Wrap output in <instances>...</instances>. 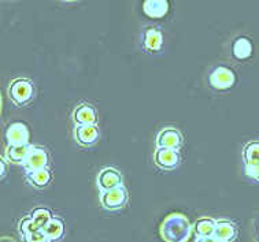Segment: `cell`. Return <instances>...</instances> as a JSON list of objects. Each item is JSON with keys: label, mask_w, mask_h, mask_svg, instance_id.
I'll return each mask as SVG.
<instances>
[{"label": "cell", "mask_w": 259, "mask_h": 242, "mask_svg": "<svg viewBox=\"0 0 259 242\" xmlns=\"http://www.w3.org/2000/svg\"><path fill=\"white\" fill-rule=\"evenodd\" d=\"M0 174H2V178H5L6 177V171H7V166H6V162L5 160H2L0 162Z\"/></svg>", "instance_id": "obj_23"}, {"label": "cell", "mask_w": 259, "mask_h": 242, "mask_svg": "<svg viewBox=\"0 0 259 242\" xmlns=\"http://www.w3.org/2000/svg\"><path fill=\"white\" fill-rule=\"evenodd\" d=\"M160 233L166 242H187L191 234V224L185 216L173 214L165 219Z\"/></svg>", "instance_id": "obj_1"}, {"label": "cell", "mask_w": 259, "mask_h": 242, "mask_svg": "<svg viewBox=\"0 0 259 242\" xmlns=\"http://www.w3.org/2000/svg\"><path fill=\"white\" fill-rule=\"evenodd\" d=\"M6 138H7L9 145H28V127L24 123H21V122H15V123L9 126V129L6 131Z\"/></svg>", "instance_id": "obj_10"}, {"label": "cell", "mask_w": 259, "mask_h": 242, "mask_svg": "<svg viewBox=\"0 0 259 242\" xmlns=\"http://www.w3.org/2000/svg\"><path fill=\"white\" fill-rule=\"evenodd\" d=\"M122 186V175L115 168L106 167L98 175V187L100 191H107Z\"/></svg>", "instance_id": "obj_6"}, {"label": "cell", "mask_w": 259, "mask_h": 242, "mask_svg": "<svg viewBox=\"0 0 259 242\" xmlns=\"http://www.w3.org/2000/svg\"><path fill=\"white\" fill-rule=\"evenodd\" d=\"M163 44L162 33L156 29H147L143 38V47L148 52H159Z\"/></svg>", "instance_id": "obj_16"}, {"label": "cell", "mask_w": 259, "mask_h": 242, "mask_svg": "<svg viewBox=\"0 0 259 242\" xmlns=\"http://www.w3.org/2000/svg\"><path fill=\"white\" fill-rule=\"evenodd\" d=\"M196 242H220L217 238L214 237H208V238H198V241Z\"/></svg>", "instance_id": "obj_24"}, {"label": "cell", "mask_w": 259, "mask_h": 242, "mask_svg": "<svg viewBox=\"0 0 259 242\" xmlns=\"http://www.w3.org/2000/svg\"><path fill=\"white\" fill-rule=\"evenodd\" d=\"M245 172L248 177L259 181V164L258 166H245Z\"/></svg>", "instance_id": "obj_22"}, {"label": "cell", "mask_w": 259, "mask_h": 242, "mask_svg": "<svg viewBox=\"0 0 259 242\" xmlns=\"http://www.w3.org/2000/svg\"><path fill=\"white\" fill-rule=\"evenodd\" d=\"M215 226H217L215 220H212L210 218H202L196 220V223L193 226V230H195V233L199 238H208L214 237Z\"/></svg>", "instance_id": "obj_17"}, {"label": "cell", "mask_w": 259, "mask_h": 242, "mask_svg": "<svg viewBox=\"0 0 259 242\" xmlns=\"http://www.w3.org/2000/svg\"><path fill=\"white\" fill-rule=\"evenodd\" d=\"M127 193L123 186L115 187L111 190L102 191L100 195V204L103 208L109 211L121 210L123 205L126 204Z\"/></svg>", "instance_id": "obj_3"}, {"label": "cell", "mask_w": 259, "mask_h": 242, "mask_svg": "<svg viewBox=\"0 0 259 242\" xmlns=\"http://www.w3.org/2000/svg\"><path fill=\"white\" fill-rule=\"evenodd\" d=\"M143 10L150 18H163L167 14L169 3L166 0H147L143 5Z\"/></svg>", "instance_id": "obj_14"}, {"label": "cell", "mask_w": 259, "mask_h": 242, "mask_svg": "<svg viewBox=\"0 0 259 242\" xmlns=\"http://www.w3.org/2000/svg\"><path fill=\"white\" fill-rule=\"evenodd\" d=\"M243 158L245 166H258L259 164V141H251L243 149Z\"/></svg>", "instance_id": "obj_20"}, {"label": "cell", "mask_w": 259, "mask_h": 242, "mask_svg": "<svg viewBox=\"0 0 259 242\" xmlns=\"http://www.w3.org/2000/svg\"><path fill=\"white\" fill-rule=\"evenodd\" d=\"M9 96L15 106H18V107L28 106L34 96L33 84L29 79L25 78L14 79L9 85Z\"/></svg>", "instance_id": "obj_2"}, {"label": "cell", "mask_w": 259, "mask_h": 242, "mask_svg": "<svg viewBox=\"0 0 259 242\" xmlns=\"http://www.w3.org/2000/svg\"><path fill=\"white\" fill-rule=\"evenodd\" d=\"M99 127L96 125H82L74 127V138L77 144L84 148L94 147L99 140Z\"/></svg>", "instance_id": "obj_4"}, {"label": "cell", "mask_w": 259, "mask_h": 242, "mask_svg": "<svg viewBox=\"0 0 259 242\" xmlns=\"http://www.w3.org/2000/svg\"><path fill=\"white\" fill-rule=\"evenodd\" d=\"M73 121L77 126L96 125L98 123V114L91 104H80L73 112Z\"/></svg>", "instance_id": "obj_11"}, {"label": "cell", "mask_w": 259, "mask_h": 242, "mask_svg": "<svg viewBox=\"0 0 259 242\" xmlns=\"http://www.w3.org/2000/svg\"><path fill=\"white\" fill-rule=\"evenodd\" d=\"M237 237L236 226L229 220H218L215 226L214 238H217L220 242H232Z\"/></svg>", "instance_id": "obj_12"}, {"label": "cell", "mask_w": 259, "mask_h": 242, "mask_svg": "<svg viewBox=\"0 0 259 242\" xmlns=\"http://www.w3.org/2000/svg\"><path fill=\"white\" fill-rule=\"evenodd\" d=\"M33 145H9L6 149V159L14 164H24Z\"/></svg>", "instance_id": "obj_13"}, {"label": "cell", "mask_w": 259, "mask_h": 242, "mask_svg": "<svg viewBox=\"0 0 259 242\" xmlns=\"http://www.w3.org/2000/svg\"><path fill=\"white\" fill-rule=\"evenodd\" d=\"M235 73L231 69L224 67V66L214 69L211 71V74H210V84L215 89H221V90L232 88L235 85Z\"/></svg>", "instance_id": "obj_8"}, {"label": "cell", "mask_w": 259, "mask_h": 242, "mask_svg": "<svg viewBox=\"0 0 259 242\" xmlns=\"http://www.w3.org/2000/svg\"><path fill=\"white\" fill-rule=\"evenodd\" d=\"M251 54H252V44L250 40L247 37L237 38L233 44V55L236 59L243 61V59L250 58Z\"/></svg>", "instance_id": "obj_19"}, {"label": "cell", "mask_w": 259, "mask_h": 242, "mask_svg": "<svg viewBox=\"0 0 259 242\" xmlns=\"http://www.w3.org/2000/svg\"><path fill=\"white\" fill-rule=\"evenodd\" d=\"M42 231L50 241H58L65 234V224L59 218H52L51 222L46 226Z\"/></svg>", "instance_id": "obj_18"}, {"label": "cell", "mask_w": 259, "mask_h": 242, "mask_svg": "<svg viewBox=\"0 0 259 242\" xmlns=\"http://www.w3.org/2000/svg\"><path fill=\"white\" fill-rule=\"evenodd\" d=\"M24 168L28 171H36V170H42L47 168L48 166V154L47 151L41 147H32L29 152L28 158L22 164Z\"/></svg>", "instance_id": "obj_9"}, {"label": "cell", "mask_w": 259, "mask_h": 242, "mask_svg": "<svg viewBox=\"0 0 259 242\" xmlns=\"http://www.w3.org/2000/svg\"><path fill=\"white\" fill-rule=\"evenodd\" d=\"M156 148H166L179 151L183 145V135L177 129L166 127L156 135Z\"/></svg>", "instance_id": "obj_5"}, {"label": "cell", "mask_w": 259, "mask_h": 242, "mask_svg": "<svg viewBox=\"0 0 259 242\" xmlns=\"http://www.w3.org/2000/svg\"><path fill=\"white\" fill-rule=\"evenodd\" d=\"M26 181L36 189H46L51 182V172L48 168L26 172Z\"/></svg>", "instance_id": "obj_15"}, {"label": "cell", "mask_w": 259, "mask_h": 242, "mask_svg": "<svg viewBox=\"0 0 259 242\" xmlns=\"http://www.w3.org/2000/svg\"><path fill=\"white\" fill-rule=\"evenodd\" d=\"M179 151L166 148H156L154 155V162L162 170H175L180 164Z\"/></svg>", "instance_id": "obj_7"}, {"label": "cell", "mask_w": 259, "mask_h": 242, "mask_svg": "<svg viewBox=\"0 0 259 242\" xmlns=\"http://www.w3.org/2000/svg\"><path fill=\"white\" fill-rule=\"evenodd\" d=\"M24 242H50L47 235L44 234V231L37 230V231H26V233L21 234Z\"/></svg>", "instance_id": "obj_21"}]
</instances>
